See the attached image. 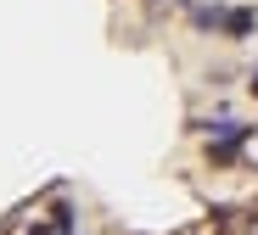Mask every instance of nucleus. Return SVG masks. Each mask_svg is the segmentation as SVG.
Returning <instances> with one entry per match:
<instances>
[{
	"label": "nucleus",
	"mask_w": 258,
	"mask_h": 235,
	"mask_svg": "<svg viewBox=\"0 0 258 235\" xmlns=\"http://www.w3.org/2000/svg\"><path fill=\"white\" fill-rule=\"evenodd\" d=\"M247 134H252V129H241V123H219V134L208 140V157H213V163H230V157L247 146Z\"/></svg>",
	"instance_id": "nucleus-1"
},
{
	"label": "nucleus",
	"mask_w": 258,
	"mask_h": 235,
	"mask_svg": "<svg viewBox=\"0 0 258 235\" xmlns=\"http://www.w3.org/2000/svg\"><path fill=\"white\" fill-rule=\"evenodd\" d=\"M252 23H258V17H252L247 6H236V12H225V34H236V39H247V34H252Z\"/></svg>",
	"instance_id": "nucleus-2"
},
{
	"label": "nucleus",
	"mask_w": 258,
	"mask_h": 235,
	"mask_svg": "<svg viewBox=\"0 0 258 235\" xmlns=\"http://www.w3.org/2000/svg\"><path fill=\"white\" fill-rule=\"evenodd\" d=\"M252 96H258V73H252Z\"/></svg>",
	"instance_id": "nucleus-3"
}]
</instances>
